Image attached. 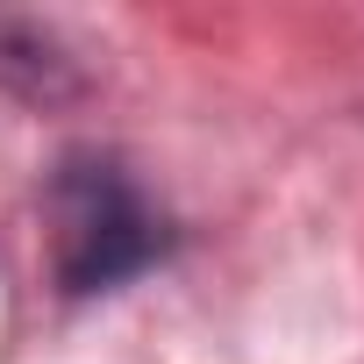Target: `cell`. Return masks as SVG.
Wrapping results in <instances>:
<instances>
[{"instance_id": "1", "label": "cell", "mask_w": 364, "mask_h": 364, "mask_svg": "<svg viewBox=\"0 0 364 364\" xmlns=\"http://www.w3.org/2000/svg\"><path fill=\"white\" fill-rule=\"evenodd\" d=\"M50 236H58V279L72 293L122 286L164 250V222L136 193V178L107 157H65L50 178Z\"/></svg>"}]
</instances>
